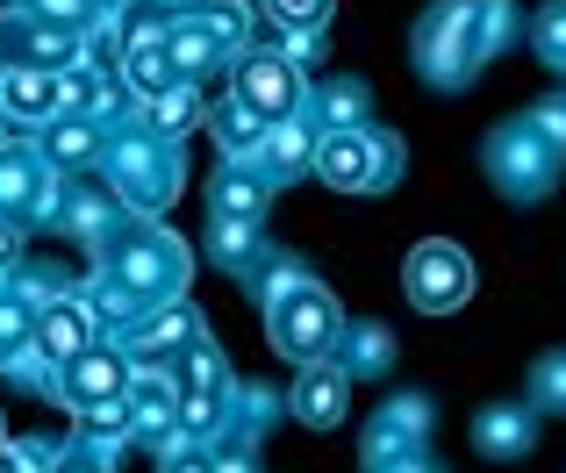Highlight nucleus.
<instances>
[{
  "instance_id": "nucleus-1",
  "label": "nucleus",
  "mask_w": 566,
  "mask_h": 473,
  "mask_svg": "<svg viewBox=\"0 0 566 473\" xmlns=\"http://www.w3.org/2000/svg\"><path fill=\"white\" fill-rule=\"evenodd\" d=\"M510 36H516L510 0H438L416 22V65L430 86H467Z\"/></svg>"
},
{
  "instance_id": "nucleus-2",
  "label": "nucleus",
  "mask_w": 566,
  "mask_h": 473,
  "mask_svg": "<svg viewBox=\"0 0 566 473\" xmlns=\"http://www.w3.org/2000/svg\"><path fill=\"white\" fill-rule=\"evenodd\" d=\"M265 330H273V345L287 351V359L316 366V359H331V351L345 345V308L331 302V287H323V280L294 273L287 287L265 302Z\"/></svg>"
},
{
  "instance_id": "nucleus-3",
  "label": "nucleus",
  "mask_w": 566,
  "mask_h": 473,
  "mask_svg": "<svg viewBox=\"0 0 566 473\" xmlns=\"http://www.w3.org/2000/svg\"><path fill=\"white\" fill-rule=\"evenodd\" d=\"M395 166H401V144L395 137H366V129H323L316 144V172L345 195H366V187H395Z\"/></svg>"
},
{
  "instance_id": "nucleus-4",
  "label": "nucleus",
  "mask_w": 566,
  "mask_h": 473,
  "mask_svg": "<svg viewBox=\"0 0 566 473\" xmlns=\"http://www.w3.org/2000/svg\"><path fill=\"white\" fill-rule=\"evenodd\" d=\"M401 287H409V302L423 308V316H452V308H467V294H473V259L459 244H444V236H430V244L409 251Z\"/></svg>"
},
{
  "instance_id": "nucleus-5",
  "label": "nucleus",
  "mask_w": 566,
  "mask_h": 473,
  "mask_svg": "<svg viewBox=\"0 0 566 473\" xmlns=\"http://www.w3.org/2000/svg\"><path fill=\"white\" fill-rule=\"evenodd\" d=\"M488 172H495L502 195L538 201L545 187H553V172H559V151L531 123H510V129H495V137H488Z\"/></svg>"
},
{
  "instance_id": "nucleus-6",
  "label": "nucleus",
  "mask_w": 566,
  "mask_h": 473,
  "mask_svg": "<svg viewBox=\"0 0 566 473\" xmlns=\"http://www.w3.org/2000/svg\"><path fill=\"white\" fill-rule=\"evenodd\" d=\"M237 101L265 123H287L302 115V65L294 57H273V51H244L237 57Z\"/></svg>"
},
{
  "instance_id": "nucleus-7",
  "label": "nucleus",
  "mask_w": 566,
  "mask_h": 473,
  "mask_svg": "<svg viewBox=\"0 0 566 473\" xmlns=\"http://www.w3.org/2000/svg\"><path fill=\"white\" fill-rule=\"evenodd\" d=\"M115 187H123L137 209H166V201L180 195V158L158 151L151 137H129L123 151H115Z\"/></svg>"
},
{
  "instance_id": "nucleus-8",
  "label": "nucleus",
  "mask_w": 566,
  "mask_h": 473,
  "mask_svg": "<svg viewBox=\"0 0 566 473\" xmlns=\"http://www.w3.org/2000/svg\"><path fill=\"white\" fill-rule=\"evenodd\" d=\"M430 438V402L423 395H401L387 402L374 423H366V466H387V460H416Z\"/></svg>"
},
{
  "instance_id": "nucleus-9",
  "label": "nucleus",
  "mask_w": 566,
  "mask_h": 473,
  "mask_svg": "<svg viewBox=\"0 0 566 473\" xmlns=\"http://www.w3.org/2000/svg\"><path fill=\"white\" fill-rule=\"evenodd\" d=\"M123 395H129V366L115 359L108 345H86L80 359L65 366V402L80 409V417H94L101 402H123Z\"/></svg>"
},
{
  "instance_id": "nucleus-10",
  "label": "nucleus",
  "mask_w": 566,
  "mask_h": 473,
  "mask_svg": "<svg viewBox=\"0 0 566 473\" xmlns=\"http://www.w3.org/2000/svg\"><path fill=\"white\" fill-rule=\"evenodd\" d=\"M345 395H352V374L345 366H302V380H294V417L308 423V431H337V423H345Z\"/></svg>"
},
{
  "instance_id": "nucleus-11",
  "label": "nucleus",
  "mask_w": 566,
  "mask_h": 473,
  "mask_svg": "<svg viewBox=\"0 0 566 473\" xmlns=\"http://www.w3.org/2000/svg\"><path fill=\"white\" fill-rule=\"evenodd\" d=\"M316 129L302 123V115H287V123H273L265 129V144H259V172L273 187H287V180H302V172H316Z\"/></svg>"
},
{
  "instance_id": "nucleus-12",
  "label": "nucleus",
  "mask_w": 566,
  "mask_h": 473,
  "mask_svg": "<svg viewBox=\"0 0 566 473\" xmlns=\"http://www.w3.org/2000/svg\"><path fill=\"white\" fill-rule=\"evenodd\" d=\"M0 108L14 115V123H51V115H65V80L43 65H14L8 80H0Z\"/></svg>"
},
{
  "instance_id": "nucleus-13",
  "label": "nucleus",
  "mask_w": 566,
  "mask_h": 473,
  "mask_svg": "<svg viewBox=\"0 0 566 473\" xmlns=\"http://www.w3.org/2000/svg\"><path fill=\"white\" fill-rule=\"evenodd\" d=\"M265 172L259 166H244V158H230V166L216 172V187H208V216L216 223H259L265 216Z\"/></svg>"
},
{
  "instance_id": "nucleus-14",
  "label": "nucleus",
  "mask_w": 566,
  "mask_h": 473,
  "mask_svg": "<svg viewBox=\"0 0 566 473\" xmlns=\"http://www.w3.org/2000/svg\"><path fill=\"white\" fill-rule=\"evenodd\" d=\"M86 345H94V308L86 302H43V316H36V351L43 359L72 366Z\"/></svg>"
},
{
  "instance_id": "nucleus-15",
  "label": "nucleus",
  "mask_w": 566,
  "mask_h": 473,
  "mask_svg": "<svg viewBox=\"0 0 566 473\" xmlns=\"http://www.w3.org/2000/svg\"><path fill=\"white\" fill-rule=\"evenodd\" d=\"M531 438H538V417L516 409V402L481 409V417H473V445H481V460H524Z\"/></svg>"
},
{
  "instance_id": "nucleus-16",
  "label": "nucleus",
  "mask_w": 566,
  "mask_h": 473,
  "mask_svg": "<svg viewBox=\"0 0 566 473\" xmlns=\"http://www.w3.org/2000/svg\"><path fill=\"white\" fill-rule=\"evenodd\" d=\"M180 273H187V259H180V244H166V236H137V244L123 251V287H137V294H172L180 287Z\"/></svg>"
},
{
  "instance_id": "nucleus-17",
  "label": "nucleus",
  "mask_w": 566,
  "mask_h": 473,
  "mask_svg": "<svg viewBox=\"0 0 566 473\" xmlns=\"http://www.w3.org/2000/svg\"><path fill=\"white\" fill-rule=\"evenodd\" d=\"M43 158H51V166H86V158H101V123L94 115H57V123L43 129Z\"/></svg>"
},
{
  "instance_id": "nucleus-18",
  "label": "nucleus",
  "mask_w": 566,
  "mask_h": 473,
  "mask_svg": "<svg viewBox=\"0 0 566 473\" xmlns=\"http://www.w3.org/2000/svg\"><path fill=\"white\" fill-rule=\"evenodd\" d=\"M366 101H374V94H366V80H331V86L316 94L323 129H359V123H366Z\"/></svg>"
},
{
  "instance_id": "nucleus-19",
  "label": "nucleus",
  "mask_w": 566,
  "mask_h": 473,
  "mask_svg": "<svg viewBox=\"0 0 566 473\" xmlns=\"http://www.w3.org/2000/svg\"><path fill=\"white\" fill-rule=\"evenodd\" d=\"M166 51H172V65H180V72H201L208 57H222V36L208 22H172L166 29Z\"/></svg>"
},
{
  "instance_id": "nucleus-20",
  "label": "nucleus",
  "mask_w": 566,
  "mask_h": 473,
  "mask_svg": "<svg viewBox=\"0 0 566 473\" xmlns=\"http://www.w3.org/2000/svg\"><path fill=\"white\" fill-rule=\"evenodd\" d=\"M387 366H395V330L359 323V330H352V351H345V374L359 380V374H387Z\"/></svg>"
},
{
  "instance_id": "nucleus-21",
  "label": "nucleus",
  "mask_w": 566,
  "mask_h": 473,
  "mask_svg": "<svg viewBox=\"0 0 566 473\" xmlns=\"http://www.w3.org/2000/svg\"><path fill=\"white\" fill-rule=\"evenodd\" d=\"M259 259H265V244H259V230H251V223H216V265L251 273Z\"/></svg>"
},
{
  "instance_id": "nucleus-22",
  "label": "nucleus",
  "mask_w": 566,
  "mask_h": 473,
  "mask_svg": "<svg viewBox=\"0 0 566 473\" xmlns=\"http://www.w3.org/2000/svg\"><path fill=\"white\" fill-rule=\"evenodd\" d=\"M180 402H187V395L172 388L166 374H137V380H129V409H137V417H180Z\"/></svg>"
},
{
  "instance_id": "nucleus-23",
  "label": "nucleus",
  "mask_w": 566,
  "mask_h": 473,
  "mask_svg": "<svg viewBox=\"0 0 566 473\" xmlns=\"http://www.w3.org/2000/svg\"><path fill=\"white\" fill-rule=\"evenodd\" d=\"M216 129H222V144L244 158L251 144H265V129H273V123H265V115H251L244 101H230V108H216Z\"/></svg>"
},
{
  "instance_id": "nucleus-24",
  "label": "nucleus",
  "mask_w": 566,
  "mask_h": 473,
  "mask_svg": "<svg viewBox=\"0 0 566 473\" xmlns=\"http://www.w3.org/2000/svg\"><path fill=\"white\" fill-rule=\"evenodd\" d=\"M531 402L566 417V351H545V359L531 366Z\"/></svg>"
},
{
  "instance_id": "nucleus-25",
  "label": "nucleus",
  "mask_w": 566,
  "mask_h": 473,
  "mask_svg": "<svg viewBox=\"0 0 566 473\" xmlns=\"http://www.w3.org/2000/svg\"><path fill=\"white\" fill-rule=\"evenodd\" d=\"M531 43H538V57H545L553 72H566V0H553V8L531 22Z\"/></svg>"
},
{
  "instance_id": "nucleus-26",
  "label": "nucleus",
  "mask_w": 566,
  "mask_h": 473,
  "mask_svg": "<svg viewBox=\"0 0 566 473\" xmlns=\"http://www.w3.org/2000/svg\"><path fill=\"white\" fill-rule=\"evenodd\" d=\"M144 108H151L144 123H151V129H166V137H180V129L193 123V115H201V108H193V94H187V86H166V94H158V101H144Z\"/></svg>"
},
{
  "instance_id": "nucleus-27",
  "label": "nucleus",
  "mask_w": 566,
  "mask_h": 473,
  "mask_svg": "<svg viewBox=\"0 0 566 473\" xmlns=\"http://www.w3.org/2000/svg\"><path fill=\"white\" fill-rule=\"evenodd\" d=\"M222 380H230L222 351H216V345H193V351H187V395H222Z\"/></svg>"
},
{
  "instance_id": "nucleus-28",
  "label": "nucleus",
  "mask_w": 566,
  "mask_h": 473,
  "mask_svg": "<svg viewBox=\"0 0 566 473\" xmlns=\"http://www.w3.org/2000/svg\"><path fill=\"white\" fill-rule=\"evenodd\" d=\"M36 158H0V201H36Z\"/></svg>"
},
{
  "instance_id": "nucleus-29",
  "label": "nucleus",
  "mask_w": 566,
  "mask_h": 473,
  "mask_svg": "<svg viewBox=\"0 0 566 473\" xmlns=\"http://www.w3.org/2000/svg\"><path fill=\"white\" fill-rule=\"evenodd\" d=\"M287 57H294V65H323V57H331V22L287 29Z\"/></svg>"
},
{
  "instance_id": "nucleus-30",
  "label": "nucleus",
  "mask_w": 566,
  "mask_h": 473,
  "mask_svg": "<svg viewBox=\"0 0 566 473\" xmlns=\"http://www.w3.org/2000/svg\"><path fill=\"white\" fill-rule=\"evenodd\" d=\"M216 423H222V395H187L180 402V431L187 438H208Z\"/></svg>"
},
{
  "instance_id": "nucleus-31",
  "label": "nucleus",
  "mask_w": 566,
  "mask_h": 473,
  "mask_svg": "<svg viewBox=\"0 0 566 473\" xmlns=\"http://www.w3.org/2000/svg\"><path fill=\"white\" fill-rule=\"evenodd\" d=\"M280 29H308V22H331V0H265Z\"/></svg>"
},
{
  "instance_id": "nucleus-32",
  "label": "nucleus",
  "mask_w": 566,
  "mask_h": 473,
  "mask_svg": "<svg viewBox=\"0 0 566 473\" xmlns=\"http://www.w3.org/2000/svg\"><path fill=\"white\" fill-rule=\"evenodd\" d=\"M201 22L222 36V51H237V43H244V8H237V0H216V8H208Z\"/></svg>"
},
{
  "instance_id": "nucleus-33",
  "label": "nucleus",
  "mask_w": 566,
  "mask_h": 473,
  "mask_svg": "<svg viewBox=\"0 0 566 473\" xmlns=\"http://www.w3.org/2000/svg\"><path fill=\"white\" fill-rule=\"evenodd\" d=\"M524 123H531V129H538V137H545V144H553V151H559V158H566V101H545V108H531V115H524Z\"/></svg>"
},
{
  "instance_id": "nucleus-34",
  "label": "nucleus",
  "mask_w": 566,
  "mask_h": 473,
  "mask_svg": "<svg viewBox=\"0 0 566 473\" xmlns=\"http://www.w3.org/2000/svg\"><path fill=\"white\" fill-rule=\"evenodd\" d=\"M51 473H108V460H94V452H57Z\"/></svg>"
},
{
  "instance_id": "nucleus-35",
  "label": "nucleus",
  "mask_w": 566,
  "mask_h": 473,
  "mask_svg": "<svg viewBox=\"0 0 566 473\" xmlns=\"http://www.w3.org/2000/svg\"><path fill=\"white\" fill-rule=\"evenodd\" d=\"M158 473H216V460H201V452H172Z\"/></svg>"
},
{
  "instance_id": "nucleus-36",
  "label": "nucleus",
  "mask_w": 566,
  "mask_h": 473,
  "mask_svg": "<svg viewBox=\"0 0 566 473\" xmlns=\"http://www.w3.org/2000/svg\"><path fill=\"white\" fill-rule=\"evenodd\" d=\"M366 473H438V466H430L423 452H416V460H387V466H366Z\"/></svg>"
},
{
  "instance_id": "nucleus-37",
  "label": "nucleus",
  "mask_w": 566,
  "mask_h": 473,
  "mask_svg": "<svg viewBox=\"0 0 566 473\" xmlns=\"http://www.w3.org/2000/svg\"><path fill=\"white\" fill-rule=\"evenodd\" d=\"M0 473H29V445H22V452H8V445H0Z\"/></svg>"
},
{
  "instance_id": "nucleus-38",
  "label": "nucleus",
  "mask_w": 566,
  "mask_h": 473,
  "mask_svg": "<svg viewBox=\"0 0 566 473\" xmlns=\"http://www.w3.org/2000/svg\"><path fill=\"white\" fill-rule=\"evenodd\" d=\"M216 473H251V466L244 460H216Z\"/></svg>"
},
{
  "instance_id": "nucleus-39",
  "label": "nucleus",
  "mask_w": 566,
  "mask_h": 473,
  "mask_svg": "<svg viewBox=\"0 0 566 473\" xmlns=\"http://www.w3.org/2000/svg\"><path fill=\"white\" fill-rule=\"evenodd\" d=\"M8 259H14V236H8V230H0V265H8Z\"/></svg>"
}]
</instances>
